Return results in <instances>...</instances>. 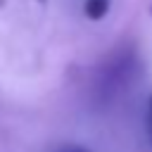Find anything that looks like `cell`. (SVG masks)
Returning <instances> with one entry per match:
<instances>
[{
  "instance_id": "cell-1",
  "label": "cell",
  "mask_w": 152,
  "mask_h": 152,
  "mask_svg": "<svg viewBox=\"0 0 152 152\" xmlns=\"http://www.w3.org/2000/svg\"><path fill=\"white\" fill-rule=\"evenodd\" d=\"M109 5H112L109 0H86V2H83V12H86V17H88V19L97 21V19L107 17Z\"/></svg>"
},
{
  "instance_id": "cell-2",
  "label": "cell",
  "mask_w": 152,
  "mask_h": 152,
  "mask_svg": "<svg viewBox=\"0 0 152 152\" xmlns=\"http://www.w3.org/2000/svg\"><path fill=\"white\" fill-rule=\"evenodd\" d=\"M147 104H150V107H147V126H150V138H152V97H150Z\"/></svg>"
},
{
  "instance_id": "cell-3",
  "label": "cell",
  "mask_w": 152,
  "mask_h": 152,
  "mask_svg": "<svg viewBox=\"0 0 152 152\" xmlns=\"http://www.w3.org/2000/svg\"><path fill=\"white\" fill-rule=\"evenodd\" d=\"M71 152H86V150H71Z\"/></svg>"
},
{
  "instance_id": "cell-4",
  "label": "cell",
  "mask_w": 152,
  "mask_h": 152,
  "mask_svg": "<svg viewBox=\"0 0 152 152\" xmlns=\"http://www.w3.org/2000/svg\"><path fill=\"white\" fill-rule=\"evenodd\" d=\"M0 5H5V0H0Z\"/></svg>"
}]
</instances>
